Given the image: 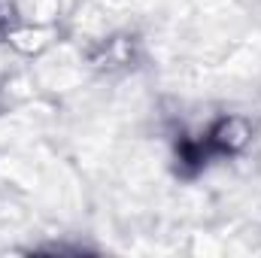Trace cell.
<instances>
[{
  "instance_id": "6da1fadb",
  "label": "cell",
  "mask_w": 261,
  "mask_h": 258,
  "mask_svg": "<svg viewBox=\"0 0 261 258\" xmlns=\"http://www.w3.org/2000/svg\"><path fill=\"white\" fill-rule=\"evenodd\" d=\"M246 137H249V131H246V125L240 119H222V122H216L213 128L206 131L203 140H179V146H176L179 164L189 173H195L210 158L237 152L246 143Z\"/></svg>"
}]
</instances>
